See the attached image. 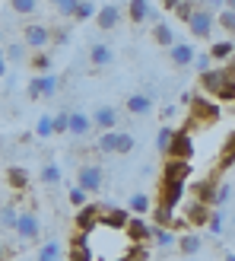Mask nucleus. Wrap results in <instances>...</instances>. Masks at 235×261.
<instances>
[{"instance_id":"f257e3e1","label":"nucleus","mask_w":235,"mask_h":261,"mask_svg":"<svg viewBox=\"0 0 235 261\" xmlns=\"http://www.w3.org/2000/svg\"><path fill=\"white\" fill-rule=\"evenodd\" d=\"M13 232H16L19 245H32L38 236H42V223H38V217L32 211H19L16 217V226H13Z\"/></svg>"},{"instance_id":"f03ea898","label":"nucleus","mask_w":235,"mask_h":261,"mask_svg":"<svg viewBox=\"0 0 235 261\" xmlns=\"http://www.w3.org/2000/svg\"><path fill=\"white\" fill-rule=\"evenodd\" d=\"M213 25H216V13L207 10V7H197L188 16V29H191V35H197V38H213Z\"/></svg>"},{"instance_id":"7ed1b4c3","label":"nucleus","mask_w":235,"mask_h":261,"mask_svg":"<svg viewBox=\"0 0 235 261\" xmlns=\"http://www.w3.org/2000/svg\"><path fill=\"white\" fill-rule=\"evenodd\" d=\"M102 181H105V175H102V166L99 163H83L80 172H76V188H83L86 194L102 191Z\"/></svg>"},{"instance_id":"20e7f679","label":"nucleus","mask_w":235,"mask_h":261,"mask_svg":"<svg viewBox=\"0 0 235 261\" xmlns=\"http://www.w3.org/2000/svg\"><path fill=\"white\" fill-rule=\"evenodd\" d=\"M19 42L29 48V51H45L48 45H51V29L48 25H42V22H29L22 29V38Z\"/></svg>"},{"instance_id":"39448f33","label":"nucleus","mask_w":235,"mask_h":261,"mask_svg":"<svg viewBox=\"0 0 235 261\" xmlns=\"http://www.w3.org/2000/svg\"><path fill=\"white\" fill-rule=\"evenodd\" d=\"M219 121V106H213V102H207V99H194L191 102V124H197V127H210Z\"/></svg>"},{"instance_id":"423d86ee","label":"nucleus","mask_w":235,"mask_h":261,"mask_svg":"<svg viewBox=\"0 0 235 261\" xmlns=\"http://www.w3.org/2000/svg\"><path fill=\"white\" fill-rule=\"evenodd\" d=\"M165 156H168V160H188L191 163V156H194V137H191V130H175L172 140H168Z\"/></svg>"},{"instance_id":"0eeeda50","label":"nucleus","mask_w":235,"mask_h":261,"mask_svg":"<svg viewBox=\"0 0 235 261\" xmlns=\"http://www.w3.org/2000/svg\"><path fill=\"white\" fill-rule=\"evenodd\" d=\"M25 93H29V99H51L57 93V76L54 73H35Z\"/></svg>"},{"instance_id":"6e6552de","label":"nucleus","mask_w":235,"mask_h":261,"mask_svg":"<svg viewBox=\"0 0 235 261\" xmlns=\"http://www.w3.org/2000/svg\"><path fill=\"white\" fill-rule=\"evenodd\" d=\"M185 191H188V181H162L159 185V204L175 211L181 204V198H185Z\"/></svg>"},{"instance_id":"1a4fd4ad","label":"nucleus","mask_w":235,"mask_h":261,"mask_svg":"<svg viewBox=\"0 0 235 261\" xmlns=\"http://www.w3.org/2000/svg\"><path fill=\"white\" fill-rule=\"evenodd\" d=\"M124 232H127V239L134 242V245H143V242L153 236V226H150L143 217H130V220H127V226H124Z\"/></svg>"},{"instance_id":"9d476101","label":"nucleus","mask_w":235,"mask_h":261,"mask_svg":"<svg viewBox=\"0 0 235 261\" xmlns=\"http://www.w3.org/2000/svg\"><path fill=\"white\" fill-rule=\"evenodd\" d=\"M194 55H197V51H194V45H188V42H175L172 48H168V61H172V67H191L194 64Z\"/></svg>"},{"instance_id":"9b49d317","label":"nucleus","mask_w":235,"mask_h":261,"mask_svg":"<svg viewBox=\"0 0 235 261\" xmlns=\"http://www.w3.org/2000/svg\"><path fill=\"white\" fill-rule=\"evenodd\" d=\"M121 7H114V4H105L102 10H96V25L102 32H111V29H118V22H121Z\"/></svg>"},{"instance_id":"f8f14e48","label":"nucleus","mask_w":235,"mask_h":261,"mask_svg":"<svg viewBox=\"0 0 235 261\" xmlns=\"http://www.w3.org/2000/svg\"><path fill=\"white\" fill-rule=\"evenodd\" d=\"M89 118H93V127H99V130H114L121 115H118L114 106H99L93 115H89Z\"/></svg>"},{"instance_id":"ddd939ff","label":"nucleus","mask_w":235,"mask_h":261,"mask_svg":"<svg viewBox=\"0 0 235 261\" xmlns=\"http://www.w3.org/2000/svg\"><path fill=\"white\" fill-rule=\"evenodd\" d=\"M210 211H213L210 204H203V201H191V204H188V211H185V223L200 229V226H207V220H210Z\"/></svg>"},{"instance_id":"4468645a","label":"nucleus","mask_w":235,"mask_h":261,"mask_svg":"<svg viewBox=\"0 0 235 261\" xmlns=\"http://www.w3.org/2000/svg\"><path fill=\"white\" fill-rule=\"evenodd\" d=\"M153 99L146 96V93H130L127 96V102H124V112H130V115H137V118H143V115H153Z\"/></svg>"},{"instance_id":"2eb2a0df","label":"nucleus","mask_w":235,"mask_h":261,"mask_svg":"<svg viewBox=\"0 0 235 261\" xmlns=\"http://www.w3.org/2000/svg\"><path fill=\"white\" fill-rule=\"evenodd\" d=\"M188 175H191L188 160H168L162 166V181H188Z\"/></svg>"},{"instance_id":"dca6fc26","label":"nucleus","mask_w":235,"mask_h":261,"mask_svg":"<svg viewBox=\"0 0 235 261\" xmlns=\"http://www.w3.org/2000/svg\"><path fill=\"white\" fill-rule=\"evenodd\" d=\"M226 76H235L229 67H210V70H203L200 73V86L207 89V93H216L219 86H223V80Z\"/></svg>"},{"instance_id":"f3484780","label":"nucleus","mask_w":235,"mask_h":261,"mask_svg":"<svg viewBox=\"0 0 235 261\" xmlns=\"http://www.w3.org/2000/svg\"><path fill=\"white\" fill-rule=\"evenodd\" d=\"M89 130H93V118H89L86 112H70V118H67V134H70V137H86Z\"/></svg>"},{"instance_id":"a211bd4d","label":"nucleus","mask_w":235,"mask_h":261,"mask_svg":"<svg viewBox=\"0 0 235 261\" xmlns=\"http://www.w3.org/2000/svg\"><path fill=\"white\" fill-rule=\"evenodd\" d=\"M99 217H102V207H96V204L80 207V214H76V229H80V232H93L96 223H99Z\"/></svg>"},{"instance_id":"6ab92c4d","label":"nucleus","mask_w":235,"mask_h":261,"mask_svg":"<svg viewBox=\"0 0 235 261\" xmlns=\"http://www.w3.org/2000/svg\"><path fill=\"white\" fill-rule=\"evenodd\" d=\"M89 61H93V67H108V64L114 61V48L105 45V42H96L93 48H89Z\"/></svg>"},{"instance_id":"aec40b11","label":"nucleus","mask_w":235,"mask_h":261,"mask_svg":"<svg viewBox=\"0 0 235 261\" xmlns=\"http://www.w3.org/2000/svg\"><path fill=\"white\" fill-rule=\"evenodd\" d=\"M175 245H178V252H181V255H197V252L203 249V239L197 236V232H181Z\"/></svg>"},{"instance_id":"412c9836","label":"nucleus","mask_w":235,"mask_h":261,"mask_svg":"<svg viewBox=\"0 0 235 261\" xmlns=\"http://www.w3.org/2000/svg\"><path fill=\"white\" fill-rule=\"evenodd\" d=\"M213 188H216V181H213V178H200V181H194V185H191L194 201H203V204H210V207H213Z\"/></svg>"},{"instance_id":"4be33fe9","label":"nucleus","mask_w":235,"mask_h":261,"mask_svg":"<svg viewBox=\"0 0 235 261\" xmlns=\"http://www.w3.org/2000/svg\"><path fill=\"white\" fill-rule=\"evenodd\" d=\"M118 150V130H102L99 140H96V153L99 156H114Z\"/></svg>"},{"instance_id":"5701e85b","label":"nucleus","mask_w":235,"mask_h":261,"mask_svg":"<svg viewBox=\"0 0 235 261\" xmlns=\"http://www.w3.org/2000/svg\"><path fill=\"white\" fill-rule=\"evenodd\" d=\"M127 207H130V214H134V217H143V214L153 211V198H150V194H143V191H134V194H130V201H127Z\"/></svg>"},{"instance_id":"b1692460","label":"nucleus","mask_w":235,"mask_h":261,"mask_svg":"<svg viewBox=\"0 0 235 261\" xmlns=\"http://www.w3.org/2000/svg\"><path fill=\"white\" fill-rule=\"evenodd\" d=\"M153 42H156V45H162V48H172V45H175V32H172V25L159 19V22L153 25Z\"/></svg>"},{"instance_id":"393cba45","label":"nucleus","mask_w":235,"mask_h":261,"mask_svg":"<svg viewBox=\"0 0 235 261\" xmlns=\"http://www.w3.org/2000/svg\"><path fill=\"white\" fill-rule=\"evenodd\" d=\"M150 0H130V4H127V19L130 22H146V16H150Z\"/></svg>"},{"instance_id":"a878e982","label":"nucleus","mask_w":235,"mask_h":261,"mask_svg":"<svg viewBox=\"0 0 235 261\" xmlns=\"http://www.w3.org/2000/svg\"><path fill=\"white\" fill-rule=\"evenodd\" d=\"M4 58H7V64H25L29 61V48H25L22 42H10L4 48Z\"/></svg>"},{"instance_id":"bb28decb","label":"nucleus","mask_w":235,"mask_h":261,"mask_svg":"<svg viewBox=\"0 0 235 261\" xmlns=\"http://www.w3.org/2000/svg\"><path fill=\"white\" fill-rule=\"evenodd\" d=\"M99 220H102V223H108L111 229H124L130 217H127V211H114V207H108V211H102Z\"/></svg>"},{"instance_id":"cd10ccee","label":"nucleus","mask_w":235,"mask_h":261,"mask_svg":"<svg viewBox=\"0 0 235 261\" xmlns=\"http://www.w3.org/2000/svg\"><path fill=\"white\" fill-rule=\"evenodd\" d=\"M150 239H156V245H159V249H172V245L178 242L175 229H165V226H153V236H150Z\"/></svg>"},{"instance_id":"c85d7f7f","label":"nucleus","mask_w":235,"mask_h":261,"mask_svg":"<svg viewBox=\"0 0 235 261\" xmlns=\"http://www.w3.org/2000/svg\"><path fill=\"white\" fill-rule=\"evenodd\" d=\"M150 214H153V220H156V226H165V229H172V223H175V211H172V207H162V204H156Z\"/></svg>"},{"instance_id":"c756f323","label":"nucleus","mask_w":235,"mask_h":261,"mask_svg":"<svg viewBox=\"0 0 235 261\" xmlns=\"http://www.w3.org/2000/svg\"><path fill=\"white\" fill-rule=\"evenodd\" d=\"M229 166H235V130L226 137L223 153H219V169H229Z\"/></svg>"},{"instance_id":"7c9ffc66","label":"nucleus","mask_w":235,"mask_h":261,"mask_svg":"<svg viewBox=\"0 0 235 261\" xmlns=\"http://www.w3.org/2000/svg\"><path fill=\"white\" fill-rule=\"evenodd\" d=\"M35 73H51V58H48V51H35V55L25 61Z\"/></svg>"},{"instance_id":"2f4dec72","label":"nucleus","mask_w":235,"mask_h":261,"mask_svg":"<svg viewBox=\"0 0 235 261\" xmlns=\"http://www.w3.org/2000/svg\"><path fill=\"white\" fill-rule=\"evenodd\" d=\"M207 55H210V61H229V58L235 55V45H232V42H216L210 51H207Z\"/></svg>"},{"instance_id":"473e14b6","label":"nucleus","mask_w":235,"mask_h":261,"mask_svg":"<svg viewBox=\"0 0 235 261\" xmlns=\"http://www.w3.org/2000/svg\"><path fill=\"white\" fill-rule=\"evenodd\" d=\"M61 178H64V172H61L57 163H48V166L42 169V181H45V185L54 188V185H61Z\"/></svg>"},{"instance_id":"72a5a7b5","label":"nucleus","mask_w":235,"mask_h":261,"mask_svg":"<svg viewBox=\"0 0 235 261\" xmlns=\"http://www.w3.org/2000/svg\"><path fill=\"white\" fill-rule=\"evenodd\" d=\"M16 217H19L16 207L4 204V207H0V229H13V226H16Z\"/></svg>"},{"instance_id":"f704fd0d","label":"nucleus","mask_w":235,"mask_h":261,"mask_svg":"<svg viewBox=\"0 0 235 261\" xmlns=\"http://www.w3.org/2000/svg\"><path fill=\"white\" fill-rule=\"evenodd\" d=\"M213 96H216V99H223V102H235V76H226L223 86H219Z\"/></svg>"},{"instance_id":"c9c22d12","label":"nucleus","mask_w":235,"mask_h":261,"mask_svg":"<svg viewBox=\"0 0 235 261\" xmlns=\"http://www.w3.org/2000/svg\"><path fill=\"white\" fill-rule=\"evenodd\" d=\"M216 22H219V29H223V32L235 35V13L232 10H219L216 13Z\"/></svg>"},{"instance_id":"e433bc0d","label":"nucleus","mask_w":235,"mask_h":261,"mask_svg":"<svg viewBox=\"0 0 235 261\" xmlns=\"http://www.w3.org/2000/svg\"><path fill=\"white\" fill-rule=\"evenodd\" d=\"M93 16H96V4H93V0H80V7H76L73 19H76V22H86V19H93Z\"/></svg>"},{"instance_id":"4c0bfd02","label":"nucleus","mask_w":235,"mask_h":261,"mask_svg":"<svg viewBox=\"0 0 235 261\" xmlns=\"http://www.w3.org/2000/svg\"><path fill=\"white\" fill-rule=\"evenodd\" d=\"M10 7L19 16H32V13H38V0H10Z\"/></svg>"},{"instance_id":"58836bf2","label":"nucleus","mask_w":235,"mask_h":261,"mask_svg":"<svg viewBox=\"0 0 235 261\" xmlns=\"http://www.w3.org/2000/svg\"><path fill=\"white\" fill-rule=\"evenodd\" d=\"M35 137H54V118H51V115H42V118H38Z\"/></svg>"},{"instance_id":"ea45409f","label":"nucleus","mask_w":235,"mask_h":261,"mask_svg":"<svg viewBox=\"0 0 235 261\" xmlns=\"http://www.w3.org/2000/svg\"><path fill=\"white\" fill-rule=\"evenodd\" d=\"M207 229H210L213 236H223V229H226V220H223V211H210V220H207Z\"/></svg>"},{"instance_id":"a19ab883","label":"nucleus","mask_w":235,"mask_h":261,"mask_svg":"<svg viewBox=\"0 0 235 261\" xmlns=\"http://www.w3.org/2000/svg\"><path fill=\"white\" fill-rule=\"evenodd\" d=\"M137 147V140H134V134H127V130H118V150L114 153H130V150H134Z\"/></svg>"},{"instance_id":"79ce46f5","label":"nucleus","mask_w":235,"mask_h":261,"mask_svg":"<svg viewBox=\"0 0 235 261\" xmlns=\"http://www.w3.org/2000/svg\"><path fill=\"white\" fill-rule=\"evenodd\" d=\"M172 134H175V130L168 127V124H162L159 134H156V150H159L162 156H165V150H168V140H172Z\"/></svg>"},{"instance_id":"37998d69","label":"nucleus","mask_w":235,"mask_h":261,"mask_svg":"<svg viewBox=\"0 0 235 261\" xmlns=\"http://www.w3.org/2000/svg\"><path fill=\"white\" fill-rule=\"evenodd\" d=\"M54 118V134H67V118H70V109H64L57 115H51Z\"/></svg>"},{"instance_id":"c03bdc74","label":"nucleus","mask_w":235,"mask_h":261,"mask_svg":"<svg viewBox=\"0 0 235 261\" xmlns=\"http://www.w3.org/2000/svg\"><path fill=\"white\" fill-rule=\"evenodd\" d=\"M229 198H232V185H226V181H223V185L213 188V204H226Z\"/></svg>"},{"instance_id":"a18cd8bd","label":"nucleus","mask_w":235,"mask_h":261,"mask_svg":"<svg viewBox=\"0 0 235 261\" xmlns=\"http://www.w3.org/2000/svg\"><path fill=\"white\" fill-rule=\"evenodd\" d=\"M194 10H197V4H194V0H181V4L175 7V16L188 22V16H191V13H194Z\"/></svg>"},{"instance_id":"49530a36","label":"nucleus","mask_w":235,"mask_h":261,"mask_svg":"<svg viewBox=\"0 0 235 261\" xmlns=\"http://www.w3.org/2000/svg\"><path fill=\"white\" fill-rule=\"evenodd\" d=\"M61 242H45L42 245V252H38V258H61Z\"/></svg>"},{"instance_id":"de8ad7c7","label":"nucleus","mask_w":235,"mask_h":261,"mask_svg":"<svg viewBox=\"0 0 235 261\" xmlns=\"http://www.w3.org/2000/svg\"><path fill=\"white\" fill-rule=\"evenodd\" d=\"M70 261H93V252L86 245H70Z\"/></svg>"},{"instance_id":"09e8293b","label":"nucleus","mask_w":235,"mask_h":261,"mask_svg":"<svg viewBox=\"0 0 235 261\" xmlns=\"http://www.w3.org/2000/svg\"><path fill=\"white\" fill-rule=\"evenodd\" d=\"M76 7H80V0H61V4H57V13H61V16H67V19H73Z\"/></svg>"},{"instance_id":"8fccbe9b","label":"nucleus","mask_w":235,"mask_h":261,"mask_svg":"<svg viewBox=\"0 0 235 261\" xmlns=\"http://www.w3.org/2000/svg\"><path fill=\"white\" fill-rule=\"evenodd\" d=\"M146 258H150V252L143 249V245H134V249H130V252H127L121 261H146Z\"/></svg>"},{"instance_id":"3c124183","label":"nucleus","mask_w":235,"mask_h":261,"mask_svg":"<svg viewBox=\"0 0 235 261\" xmlns=\"http://www.w3.org/2000/svg\"><path fill=\"white\" fill-rule=\"evenodd\" d=\"M70 204L73 207H86V191L83 188H70Z\"/></svg>"},{"instance_id":"603ef678","label":"nucleus","mask_w":235,"mask_h":261,"mask_svg":"<svg viewBox=\"0 0 235 261\" xmlns=\"http://www.w3.org/2000/svg\"><path fill=\"white\" fill-rule=\"evenodd\" d=\"M10 181H13V188H25V172L22 169H10Z\"/></svg>"},{"instance_id":"864d4df0","label":"nucleus","mask_w":235,"mask_h":261,"mask_svg":"<svg viewBox=\"0 0 235 261\" xmlns=\"http://www.w3.org/2000/svg\"><path fill=\"white\" fill-rule=\"evenodd\" d=\"M194 67H197L200 73L210 70V55H194Z\"/></svg>"},{"instance_id":"5fc2aeb1","label":"nucleus","mask_w":235,"mask_h":261,"mask_svg":"<svg viewBox=\"0 0 235 261\" xmlns=\"http://www.w3.org/2000/svg\"><path fill=\"white\" fill-rule=\"evenodd\" d=\"M223 4H226V0H203L207 10H223Z\"/></svg>"},{"instance_id":"6e6d98bb","label":"nucleus","mask_w":235,"mask_h":261,"mask_svg":"<svg viewBox=\"0 0 235 261\" xmlns=\"http://www.w3.org/2000/svg\"><path fill=\"white\" fill-rule=\"evenodd\" d=\"M0 76H7V58H4V51H0Z\"/></svg>"},{"instance_id":"4d7b16f0","label":"nucleus","mask_w":235,"mask_h":261,"mask_svg":"<svg viewBox=\"0 0 235 261\" xmlns=\"http://www.w3.org/2000/svg\"><path fill=\"white\" fill-rule=\"evenodd\" d=\"M178 4H181V0H162V7H165V10H175Z\"/></svg>"},{"instance_id":"13d9d810","label":"nucleus","mask_w":235,"mask_h":261,"mask_svg":"<svg viewBox=\"0 0 235 261\" xmlns=\"http://www.w3.org/2000/svg\"><path fill=\"white\" fill-rule=\"evenodd\" d=\"M223 10H232V13H235V0H226V4H223Z\"/></svg>"},{"instance_id":"bf43d9fd","label":"nucleus","mask_w":235,"mask_h":261,"mask_svg":"<svg viewBox=\"0 0 235 261\" xmlns=\"http://www.w3.org/2000/svg\"><path fill=\"white\" fill-rule=\"evenodd\" d=\"M223 261H235V252H226V255H223Z\"/></svg>"},{"instance_id":"052dcab7","label":"nucleus","mask_w":235,"mask_h":261,"mask_svg":"<svg viewBox=\"0 0 235 261\" xmlns=\"http://www.w3.org/2000/svg\"><path fill=\"white\" fill-rule=\"evenodd\" d=\"M4 255H7V252H4V239H0V261H4Z\"/></svg>"},{"instance_id":"680f3d73","label":"nucleus","mask_w":235,"mask_h":261,"mask_svg":"<svg viewBox=\"0 0 235 261\" xmlns=\"http://www.w3.org/2000/svg\"><path fill=\"white\" fill-rule=\"evenodd\" d=\"M38 261H64V258H38Z\"/></svg>"},{"instance_id":"e2e57ef3","label":"nucleus","mask_w":235,"mask_h":261,"mask_svg":"<svg viewBox=\"0 0 235 261\" xmlns=\"http://www.w3.org/2000/svg\"><path fill=\"white\" fill-rule=\"evenodd\" d=\"M48 4H54V7H57V4H61V0H48Z\"/></svg>"},{"instance_id":"0e129e2a","label":"nucleus","mask_w":235,"mask_h":261,"mask_svg":"<svg viewBox=\"0 0 235 261\" xmlns=\"http://www.w3.org/2000/svg\"><path fill=\"white\" fill-rule=\"evenodd\" d=\"M232 226H235V211H232Z\"/></svg>"}]
</instances>
